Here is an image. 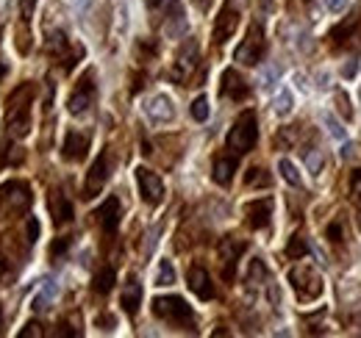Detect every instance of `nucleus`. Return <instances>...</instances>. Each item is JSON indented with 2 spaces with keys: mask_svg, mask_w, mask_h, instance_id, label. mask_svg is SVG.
<instances>
[{
  "mask_svg": "<svg viewBox=\"0 0 361 338\" xmlns=\"http://www.w3.org/2000/svg\"><path fill=\"white\" fill-rule=\"evenodd\" d=\"M0 333H3V311H0Z\"/></svg>",
  "mask_w": 361,
  "mask_h": 338,
  "instance_id": "nucleus-47",
  "label": "nucleus"
},
{
  "mask_svg": "<svg viewBox=\"0 0 361 338\" xmlns=\"http://www.w3.org/2000/svg\"><path fill=\"white\" fill-rule=\"evenodd\" d=\"M94 94H97V86H94V73H92V70H87V73L78 78V84H75L73 94H70V100H67L70 114H75V117L87 114L92 106H94Z\"/></svg>",
  "mask_w": 361,
  "mask_h": 338,
  "instance_id": "nucleus-7",
  "label": "nucleus"
},
{
  "mask_svg": "<svg viewBox=\"0 0 361 338\" xmlns=\"http://www.w3.org/2000/svg\"><path fill=\"white\" fill-rule=\"evenodd\" d=\"M87 150H90V136L81 133V130H70L64 136V144H61V156L67 161H84L87 158Z\"/></svg>",
  "mask_w": 361,
  "mask_h": 338,
  "instance_id": "nucleus-17",
  "label": "nucleus"
},
{
  "mask_svg": "<svg viewBox=\"0 0 361 338\" xmlns=\"http://www.w3.org/2000/svg\"><path fill=\"white\" fill-rule=\"evenodd\" d=\"M70 242H73L70 236H61L59 242H53V247H50V258H59V255H64V250L70 247Z\"/></svg>",
  "mask_w": 361,
  "mask_h": 338,
  "instance_id": "nucleus-39",
  "label": "nucleus"
},
{
  "mask_svg": "<svg viewBox=\"0 0 361 338\" xmlns=\"http://www.w3.org/2000/svg\"><path fill=\"white\" fill-rule=\"evenodd\" d=\"M336 103H339V111H342V114H345V117L350 120V117H353V108H350V100H348V97H345V94L339 92V94H336Z\"/></svg>",
  "mask_w": 361,
  "mask_h": 338,
  "instance_id": "nucleus-41",
  "label": "nucleus"
},
{
  "mask_svg": "<svg viewBox=\"0 0 361 338\" xmlns=\"http://www.w3.org/2000/svg\"><path fill=\"white\" fill-rule=\"evenodd\" d=\"M245 183H247V186H270V175L262 167H253V169H247Z\"/></svg>",
  "mask_w": 361,
  "mask_h": 338,
  "instance_id": "nucleus-34",
  "label": "nucleus"
},
{
  "mask_svg": "<svg viewBox=\"0 0 361 338\" xmlns=\"http://www.w3.org/2000/svg\"><path fill=\"white\" fill-rule=\"evenodd\" d=\"M164 34H167V37H180V34H186V20H183V14H180L178 0H173V17H167Z\"/></svg>",
  "mask_w": 361,
  "mask_h": 338,
  "instance_id": "nucleus-24",
  "label": "nucleus"
},
{
  "mask_svg": "<svg viewBox=\"0 0 361 338\" xmlns=\"http://www.w3.org/2000/svg\"><path fill=\"white\" fill-rule=\"evenodd\" d=\"M37 239H39V222L31 216V219L25 222V242H28V244H34Z\"/></svg>",
  "mask_w": 361,
  "mask_h": 338,
  "instance_id": "nucleus-36",
  "label": "nucleus"
},
{
  "mask_svg": "<svg viewBox=\"0 0 361 338\" xmlns=\"http://www.w3.org/2000/svg\"><path fill=\"white\" fill-rule=\"evenodd\" d=\"M306 167H309V172L314 175V177H319L322 172H325V156L319 153V150H306Z\"/></svg>",
  "mask_w": 361,
  "mask_h": 338,
  "instance_id": "nucleus-29",
  "label": "nucleus"
},
{
  "mask_svg": "<svg viewBox=\"0 0 361 338\" xmlns=\"http://www.w3.org/2000/svg\"><path fill=\"white\" fill-rule=\"evenodd\" d=\"M309 253V244H306V239L300 236V233H295L292 239H289V247H286V255L289 258H295V261H303Z\"/></svg>",
  "mask_w": 361,
  "mask_h": 338,
  "instance_id": "nucleus-28",
  "label": "nucleus"
},
{
  "mask_svg": "<svg viewBox=\"0 0 361 338\" xmlns=\"http://www.w3.org/2000/svg\"><path fill=\"white\" fill-rule=\"evenodd\" d=\"M114 280H117L114 269H111V266H106V269H100V272L94 275V283H92V289H94L97 294H109V292L114 289Z\"/></svg>",
  "mask_w": 361,
  "mask_h": 338,
  "instance_id": "nucleus-25",
  "label": "nucleus"
},
{
  "mask_svg": "<svg viewBox=\"0 0 361 338\" xmlns=\"http://www.w3.org/2000/svg\"><path fill=\"white\" fill-rule=\"evenodd\" d=\"M47 50H50V56L53 58H59L61 61V67L70 73L73 67H75V61L84 56V47L78 44V47H70L67 42V37L61 34V31H56V34H50V42H47Z\"/></svg>",
  "mask_w": 361,
  "mask_h": 338,
  "instance_id": "nucleus-11",
  "label": "nucleus"
},
{
  "mask_svg": "<svg viewBox=\"0 0 361 338\" xmlns=\"http://www.w3.org/2000/svg\"><path fill=\"white\" fill-rule=\"evenodd\" d=\"M322 6H325L331 14H345L348 6H350V0H322Z\"/></svg>",
  "mask_w": 361,
  "mask_h": 338,
  "instance_id": "nucleus-37",
  "label": "nucleus"
},
{
  "mask_svg": "<svg viewBox=\"0 0 361 338\" xmlns=\"http://www.w3.org/2000/svg\"><path fill=\"white\" fill-rule=\"evenodd\" d=\"M37 8V0H20V23H31Z\"/></svg>",
  "mask_w": 361,
  "mask_h": 338,
  "instance_id": "nucleus-35",
  "label": "nucleus"
},
{
  "mask_svg": "<svg viewBox=\"0 0 361 338\" xmlns=\"http://www.w3.org/2000/svg\"><path fill=\"white\" fill-rule=\"evenodd\" d=\"M153 313L161 322H167V325H173L178 330H189V333L197 330V319H195V313H192V308L186 305L183 296H156L153 299Z\"/></svg>",
  "mask_w": 361,
  "mask_h": 338,
  "instance_id": "nucleus-2",
  "label": "nucleus"
},
{
  "mask_svg": "<svg viewBox=\"0 0 361 338\" xmlns=\"http://www.w3.org/2000/svg\"><path fill=\"white\" fill-rule=\"evenodd\" d=\"M247 250V244L242 239H233V236H226L217 247L220 253V261H223V277L226 280H233V272H236V261L242 258V253Z\"/></svg>",
  "mask_w": 361,
  "mask_h": 338,
  "instance_id": "nucleus-13",
  "label": "nucleus"
},
{
  "mask_svg": "<svg viewBox=\"0 0 361 338\" xmlns=\"http://www.w3.org/2000/svg\"><path fill=\"white\" fill-rule=\"evenodd\" d=\"M120 216H123V208H120V200H117V197H106L103 206L94 211V219H97V225H100V230H103L106 236H114V233H117Z\"/></svg>",
  "mask_w": 361,
  "mask_h": 338,
  "instance_id": "nucleus-15",
  "label": "nucleus"
},
{
  "mask_svg": "<svg viewBox=\"0 0 361 338\" xmlns=\"http://www.w3.org/2000/svg\"><path fill=\"white\" fill-rule=\"evenodd\" d=\"M334 39L339 47H350V44L361 42V20H353V23H345V25H339L336 31H334Z\"/></svg>",
  "mask_w": 361,
  "mask_h": 338,
  "instance_id": "nucleus-23",
  "label": "nucleus"
},
{
  "mask_svg": "<svg viewBox=\"0 0 361 338\" xmlns=\"http://www.w3.org/2000/svg\"><path fill=\"white\" fill-rule=\"evenodd\" d=\"M350 194H353V203H356V216H359L361 227V169H356L353 177H350Z\"/></svg>",
  "mask_w": 361,
  "mask_h": 338,
  "instance_id": "nucleus-33",
  "label": "nucleus"
},
{
  "mask_svg": "<svg viewBox=\"0 0 361 338\" xmlns=\"http://www.w3.org/2000/svg\"><path fill=\"white\" fill-rule=\"evenodd\" d=\"M39 336H42V325H37V322H28L20 330V338H39Z\"/></svg>",
  "mask_w": 361,
  "mask_h": 338,
  "instance_id": "nucleus-40",
  "label": "nucleus"
},
{
  "mask_svg": "<svg viewBox=\"0 0 361 338\" xmlns=\"http://www.w3.org/2000/svg\"><path fill=\"white\" fill-rule=\"evenodd\" d=\"M34 94H37V86L31 81L20 84L6 100V127H8V136L14 139H23L31 133V103H34Z\"/></svg>",
  "mask_w": 361,
  "mask_h": 338,
  "instance_id": "nucleus-1",
  "label": "nucleus"
},
{
  "mask_svg": "<svg viewBox=\"0 0 361 338\" xmlns=\"http://www.w3.org/2000/svg\"><path fill=\"white\" fill-rule=\"evenodd\" d=\"M109 153L103 150L97 158H94V164L90 167L87 172V180H84V200H92V197H97L100 192H103V186H106V180H109Z\"/></svg>",
  "mask_w": 361,
  "mask_h": 338,
  "instance_id": "nucleus-10",
  "label": "nucleus"
},
{
  "mask_svg": "<svg viewBox=\"0 0 361 338\" xmlns=\"http://www.w3.org/2000/svg\"><path fill=\"white\" fill-rule=\"evenodd\" d=\"M120 305H123V311H126L128 316H136V313H139V305H142V283L136 280L134 275H131V277L126 280V286H123Z\"/></svg>",
  "mask_w": 361,
  "mask_h": 338,
  "instance_id": "nucleus-20",
  "label": "nucleus"
},
{
  "mask_svg": "<svg viewBox=\"0 0 361 338\" xmlns=\"http://www.w3.org/2000/svg\"><path fill=\"white\" fill-rule=\"evenodd\" d=\"M328 236H331V242H336V244L342 242V227H339V222H334V225L328 227Z\"/></svg>",
  "mask_w": 361,
  "mask_h": 338,
  "instance_id": "nucleus-42",
  "label": "nucleus"
},
{
  "mask_svg": "<svg viewBox=\"0 0 361 338\" xmlns=\"http://www.w3.org/2000/svg\"><path fill=\"white\" fill-rule=\"evenodd\" d=\"M325 127H328V133H331L334 139H345V130L334 120V114H325Z\"/></svg>",
  "mask_w": 361,
  "mask_h": 338,
  "instance_id": "nucleus-38",
  "label": "nucleus"
},
{
  "mask_svg": "<svg viewBox=\"0 0 361 338\" xmlns=\"http://www.w3.org/2000/svg\"><path fill=\"white\" fill-rule=\"evenodd\" d=\"M289 283L295 289V296L300 302H314L322 294V275L317 272L312 263H298L289 269Z\"/></svg>",
  "mask_w": 361,
  "mask_h": 338,
  "instance_id": "nucleus-5",
  "label": "nucleus"
},
{
  "mask_svg": "<svg viewBox=\"0 0 361 338\" xmlns=\"http://www.w3.org/2000/svg\"><path fill=\"white\" fill-rule=\"evenodd\" d=\"M53 296H56V286H53V283H45V286H42V292H39V294L34 296L31 308H34L37 313H42V311H47V308H50Z\"/></svg>",
  "mask_w": 361,
  "mask_h": 338,
  "instance_id": "nucleus-27",
  "label": "nucleus"
},
{
  "mask_svg": "<svg viewBox=\"0 0 361 338\" xmlns=\"http://www.w3.org/2000/svg\"><path fill=\"white\" fill-rule=\"evenodd\" d=\"M136 183H139V194L147 206H159L164 200V183L161 177L147 167H139L136 169Z\"/></svg>",
  "mask_w": 361,
  "mask_h": 338,
  "instance_id": "nucleus-9",
  "label": "nucleus"
},
{
  "mask_svg": "<svg viewBox=\"0 0 361 338\" xmlns=\"http://www.w3.org/2000/svg\"><path fill=\"white\" fill-rule=\"evenodd\" d=\"M262 6H264V8H270V6H272V0H262Z\"/></svg>",
  "mask_w": 361,
  "mask_h": 338,
  "instance_id": "nucleus-46",
  "label": "nucleus"
},
{
  "mask_svg": "<svg viewBox=\"0 0 361 338\" xmlns=\"http://www.w3.org/2000/svg\"><path fill=\"white\" fill-rule=\"evenodd\" d=\"M189 114H192V120H197V123H206L209 120V97H197L192 106H189Z\"/></svg>",
  "mask_w": 361,
  "mask_h": 338,
  "instance_id": "nucleus-31",
  "label": "nucleus"
},
{
  "mask_svg": "<svg viewBox=\"0 0 361 338\" xmlns=\"http://www.w3.org/2000/svg\"><path fill=\"white\" fill-rule=\"evenodd\" d=\"M3 272H6V263H3V258H0V277H3Z\"/></svg>",
  "mask_w": 361,
  "mask_h": 338,
  "instance_id": "nucleus-45",
  "label": "nucleus"
},
{
  "mask_svg": "<svg viewBox=\"0 0 361 338\" xmlns=\"http://www.w3.org/2000/svg\"><path fill=\"white\" fill-rule=\"evenodd\" d=\"M6 73H8V67H6V61H0V84H3V78H6Z\"/></svg>",
  "mask_w": 361,
  "mask_h": 338,
  "instance_id": "nucleus-43",
  "label": "nucleus"
},
{
  "mask_svg": "<svg viewBox=\"0 0 361 338\" xmlns=\"http://www.w3.org/2000/svg\"><path fill=\"white\" fill-rule=\"evenodd\" d=\"M245 216H247V225L253 230H264L270 225L272 216V197H262V200H253L245 206Z\"/></svg>",
  "mask_w": 361,
  "mask_h": 338,
  "instance_id": "nucleus-18",
  "label": "nucleus"
},
{
  "mask_svg": "<svg viewBox=\"0 0 361 338\" xmlns=\"http://www.w3.org/2000/svg\"><path fill=\"white\" fill-rule=\"evenodd\" d=\"M50 213H53V225H70L73 222V203L67 200L64 192H53L50 194Z\"/></svg>",
  "mask_w": 361,
  "mask_h": 338,
  "instance_id": "nucleus-21",
  "label": "nucleus"
},
{
  "mask_svg": "<svg viewBox=\"0 0 361 338\" xmlns=\"http://www.w3.org/2000/svg\"><path fill=\"white\" fill-rule=\"evenodd\" d=\"M278 172H281V177H283L289 186H300V183H303V175H300V169L295 167L289 158H278Z\"/></svg>",
  "mask_w": 361,
  "mask_h": 338,
  "instance_id": "nucleus-26",
  "label": "nucleus"
},
{
  "mask_svg": "<svg viewBox=\"0 0 361 338\" xmlns=\"http://www.w3.org/2000/svg\"><path fill=\"white\" fill-rule=\"evenodd\" d=\"M145 114H147L153 123L167 125V123L176 120V106H173V100H170L167 94H153V97L145 103Z\"/></svg>",
  "mask_w": 361,
  "mask_h": 338,
  "instance_id": "nucleus-16",
  "label": "nucleus"
},
{
  "mask_svg": "<svg viewBox=\"0 0 361 338\" xmlns=\"http://www.w3.org/2000/svg\"><path fill=\"white\" fill-rule=\"evenodd\" d=\"M233 172H236V156H217V158H214V167H212L214 183L228 186V183L233 180Z\"/></svg>",
  "mask_w": 361,
  "mask_h": 338,
  "instance_id": "nucleus-22",
  "label": "nucleus"
},
{
  "mask_svg": "<svg viewBox=\"0 0 361 338\" xmlns=\"http://www.w3.org/2000/svg\"><path fill=\"white\" fill-rule=\"evenodd\" d=\"M256 139H259V123H256V114L247 108V111H242V114L236 117V123L231 125L226 144L233 156H245V153H250V150L256 147Z\"/></svg>",
  "mask_w": 361,
  "mask_h": 338,
  "instance_id": "nucleus-3",
  "label": "nucleus"
},
{
  "mask_svg": "<svg viewBox=\"0 0 361 338\" xmlns=\"http://www.w3.org/2000/svg\"><path fill=\"white\" fill-rule=\"evenodd\" d=\"M272 108H275V114H278V117H286V114L292 111V94H289V89H281V92H278V97H275V106H272Z\"/></svg>",
  "mask_w": 361,
  "mask_h": 338,
  "instance_id": "nucleus-32",
  "label": "nucleus"
},
{
  "mask_svg": "<svg viewBox=\"0 0 361 338\" xmlns=\"http://www.w3.org/2000/svg\"><path fill=\"white\" fill-rule=\"evenodd\" d=\"M264 53H267L264 28H262V23H250V28H247V34H245L242 44L236 47L233 58H236L239 64H245V67H259L262 58H264Z\"/></svg>",
  "mask_w": 361,
  "mask_h": 338,
  "instance_id": "nucleus-6",
  "label": "nucleus"
},
{
  "mask_svg": "<svg viewBox=\"0 0 361 338\" xmlns=\"http://www.w3.org/2000/svg\"><path fill=\"white\" fill-rule=\"evenodd\" d=\"M197 58H200L197 42H195V39H186V42L178 47V53H176V61H173V67H170V78H173L176 84H186V81L192 78L195 67H197Z\"/></svg>",
  "mask_w": 361,
  "mask_h": 338,
  "instance_id": "nucleus-8",
  "label": "nucleus"
},
{
  "mask_svg": "<svg viewBox=\"0 0 361 338\" xmlns=\"http://www.w3.org/2000/svg\"><path fill=\"white\" fill-rule=\"evenodd\" d=\"M34 206V189L25 180H6L0 186V216H20Z\"/></svg>",
  "mask_w": 361,
  "mask_h": 338,
  "instance_id": "nucleus-4",
  "label": "nucleus"
},
{
  "mask_svg": "<svg viewBox=\"0 0 361 338\" xmlns=\"http://www.w3.org/2000/svg\"><path fill=\"white\" fill-rule=\"evenodd\" d=\"M173 283H176V269L170 261H161L156 272V286H173Z\"/></svg>",
  "mask_w": 361,
  "mask_h": 338,
  "instance_id": "nucleus-30",
  "label": "nucleus"
},
{
  "mask_svg": "<svg viewBox=\"0 0 361 338\" xmlns=\"http://www.w3.org/2000/svg\"><path fill=\"white\" fill-rule=\"evenodd\" d=\"M145 3H147V6H150V8H153V6H159V3H161V0H145Z\"/></svg>",
  "mask_w": 361,
  "mask_h": 338,
  "instance_id": "nucleus-44",
  "label": "nucleus"
},
{
  "mask_svg": "<svg viewBox=\"0 0 361 338\" xmlns=\"http://www.w3.org/2000/svg\"><path fill=\"white\" fill-rule=\"evenodd\" d=\"M223 94L231 97V100H236V103H242V100H247L250 86L245 84V78L236 70H226L223 73Z\"/></svg>",
  "mask_w": 361,
  "mask_h": 338,
  "instance_id": "nucleus-19",
  "label": "nucleus"
},
{
  "mask_svg": "<svg viewBox=\"0 0 361 338\" xmlns=\"http://www.w3.org/2000/svg\"><path fill=\"white\" fill-rule=\"evenodd\" d=\"M186 286H189V292L197 296V299H203V302H209V299H214V283H212V275L203 269V266H189V272H186Z\"/></svg>",
  "mask_w": 361,
  "mask_h": 338,
  "instance_id": "nucleus-14",
  "label": "nucleus"
},
{
  "mask_svg": "<svg viewBox=\"0 0 361 338\" xmlns=\"http://www.w3.org/2000/svg\"><path fill=\"white\" fill-rule=\"evenodd\" d=\"M236 25H239V8L228 0L226 6L220 8V14L214 17V31H212L214 44H226L236 34Z\"/></svg>",
  "mask_w": 361,
  "mask_h": 338,
  "instance_id": "nucleus-12",
  "label": "nucleus"
}]
</instances>
